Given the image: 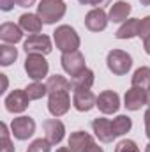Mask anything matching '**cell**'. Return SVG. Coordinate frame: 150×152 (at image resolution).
Returning a JSON list of instances; mask_svg holds the SVG:
<instances>
[{
	"mask_svg": "<svg viewBox=\"0 0 150 152\" xmlns=\"http://www.w3.org/2000/svg\"><path fill=\"white\" fill-rule=\"evenodd\" d=\"M50 149H51V143L44 138H39V140H34L30 145H28V151L27 152H50Z\"/></svg>",
	"mask_w": 150,
	"mask_h": 152,
	"instance_id": "28",
	"label": "cell"
},
{
	"mask_svg": "<svg viewBox=\"0 0 150 152\" xmlns=\"http://www.w3.org/2000/svg\"><path fill=\"white\" fill-rule=\"evenodd\" d=\"M46 85H48V94L50 92H57V90H71L73 88V83L66 76H60V75L50 76Z\"/></svg>",
	"mask_w": 150,
	"mask_h": 152,
	"instance_id": "24",
	"label": "cell"
},
{
	"mask_svg": "<svg viewBox=\"0 0 150 152\" xmlns=\"http://www.w3.org/2000/svg\"><path fill=\"white\" fill-rule=\"evenodd\" d=\"M23 50L27 55H48L51 53L53 46H51V39L44 34H32L28 39H25L23 42Z\"/></svg>",
	"mask_w": 150,
	"mask_h": 152,
	"instance_id": "6",
	"label": "cell"
},
{
	"mask_svg": "<svg viewBox=\"0 0 150 152\" xmlns=\"http://www.w3.org/2000/svg\"><path fill=\"white\" fill-rule=\"evenodd\" d=\"M60 62H62L64 71L71 76V78L76 76L78 73H81V71L87 67V66H85V57H83V53H81L79 50H78V51H69V53H62Z\"/></svg>",
	"mask_w": 150,
	"mask_h": 152,
	"instance_id": "9",
	"label": "cell"
},
{
	"mask_svg": "<svg viewBox=\"0 0 150 152\" xmlns=\"http://www.w3.org/2000/svg\"><path fill=\"white\" fill-rule=\"evenodd\" d=\"M25 92L30 97V101H37V99H42L48 94V85L42 83V81H34L25 88Z\"/></svg>",
	"mask_w": 150,
	"mask_h": 152,
	"instance_id": "25",
	"label": "cell"
},
{
	"mask_svg": "<svg viewBox=\"0 0 150 152\" xmlns=\"http://www.w3.org/2000/svg\"><path fill=\"white\" fill-rule=\"evenodd\" d=\"M14 4H16V0H0V9L4 12H9V11H12Z\"/></svg>",
	"mask_w": 150,
	"mask_h": 152,
	"instance_id": "32",
	"label": "cell"
},
{
	"mask_svg": "<svg viewBox=\"0 0 150 152\" xmlns=\"http://www.w3.org/2000/svg\"><path fill=\"white\" fill-rule=\"evenodd\" d=\"M25 71L30 80L34 81H41L48 76L50 71V66H48V60L44 58V55H27V60H25Z\"/></svg>",
	"mask_w": 150,
	"mask_h": 152,
	"instance_id": "5",
	"label": "cell"
},
{
	"mask_svg": "<svg viewBox=\"0 0 150 152\" xmlns=\"http://www.w3.org/2000/svg\"><path fill=\"white\" fill-rule=\"evenodd\" d=\"M42 127H44V136H46V140L51 145H58L64 140V136H66V126L58 118H48V120H44Z\"/></svg>",
	"mask_w": 150,
	"mask_h": 152,
	"instance_id": "11",
	"label": "cell"
},
{
	"mask_svg": "<svg viewBox=\"0 0 150 152\" xmlns=\"http://www.w3.org/2000/svg\"><path fill=\"white\" fill-rule=\"evenodd\" d=\"M0 131H2V151L0 152H14L12 147V142L9 138V129H7V124H0Z\"/></svg>",
	"mask_w": 150,
	"mask_h": 152,
	"instance_id": "27",
	"label": "cell"
},
{
	"mask_svg": "<svg viewBox=\"0 0 150 152\" xmlns=\"http://www.w3.org/2000/svg\"><path fill=\"white\" fill-rule=\"evenodd\" d=\"M97 104V97L90 88H74L73 106L78 112H90Z\"/></svg>",
	"mask_w": 150,
	"mask_h": 152,
	"instance_id": "12",
	"label": "cell"
},
{
	"mask_svg": "<svg viewBox=\"0 0 150 152\" xmlns=\"http://www.w3.org/2000/svg\"><path fill=\"white\" fill-rule=\"evenodd\" d=\"M37 0H16V5H20V7H30V5H34Z\"/></svg>",
	"mask_w": 150,
	"mask_h": 152,
	"instance_id": "34",
	"label": "cell"
},
{
	"mask_svg": "<svg viewBox=\"0 0 150 152\" xmlns=\"http://www.w3.org/2000/svg\"><path fill=\"white\" fill-rule=\"evenodd\" d=\"M11 133L16 140H21V142L28 140L36 133V120L32 117H25V115L16 117L11 122Z\"/></svg>",
	"mask_w": 150,
	"mask_h": 152,
	"instance_id": "7",
	"label": "cell"
},
{
	"mask_svg": "<svg viewBox=\"0 0 150 152\" xmlns=\"http://www.w3.org/2000/svg\"><path fill=\"white\" fill-rule=\"evenodd\" d=\"M150 36V16H145L143 20H140V28H138V37L145 39Z\"/></svg>",
	"mask_w": 150,
	"mask_h": 152,
	"instance_id": "30",
	"label": "cell"
},
{
	"mask_svg": "<svg viewBox=\"0 0 150 152\" xmlns=\"http://www.w3.org/2000/svg\"><path fill=\"white\" fill-rule=\"evenodd\" d=\"M145 133H147V136H149V140H150V106L145 112Z\"/></svg>",
	"mask_w": 150,
	"mask_h": 152,
	"instance_id": "33",
	"label": "cell"
},
{
	"mask_svg": "<svg viewBox=\"0 0 150 152\" xmlns=\"http://www.w3.org/2000/svg\"><path fill=\"white\" fill-rule=\"evenodd\" d=\"M66 4L64 0H41L37 5V16L44 25H53L66 16Z\"/></svg>",
	"mask_w": 150,
	"mask_h": 152,
	"instance_id": "1",
	"label": "cell"
},
{
	"mask_svg": "<svg viewBox=\"0 0 150 152\" xmlns=\"http://www.w3.org/2000/svg\"><path fill=\"white\" fill-rule=\"evenodd\" d=\"M115 152H140V149H138L136 142H133V140H122L115 147Z\"/></svg>",
	"mask_w": 150,
	"mask_h": 152,
	"instance_id": "29",
	"label": "cell"
},
{
	"mask_svg": "<svg viewBox=\"0 0 150 152\" xmlns=\"http://www.w3.org/2000/svg\"><path fill=\"white\" fill-rule=\"evenodd\" d=\"M111 127H113V134H115V138L124 136L125 133L131 131V127H133V120H131L127 115H118L117 118H113Z\"/></svg>",
	"mask_w": 150,
	"mask_h": 152,
	"instance_id": "23",
	"label": "cell"
},
{
	"mask_svg": "<svg viewBox=\"0 0 150 152\" xmlns=\"http://www.w3.org/2000/svg\"><path fill=\"white\" fill-rule=\"evenodd\" d=\"M141 2V5H150V0H140Z\"/></svg>",
	"mask_w": 150,
	"mask_h": 152,
	"instance_id": "39",
	"label": "cell"
},
{
	"mask_svg": "<svg viewBox=\"0 0 150 152\" xmlns=\"http://www.w3.org/2000/svg\"><path fill=\"white\" fill-rule=\"evenodd\" d=\"M69 108H71L69 90H57V92L48 94V110L55 118L66 115L69 112Z\"/></svg>",
	"mask_w": 150,
	"mask_h": 152,
	"instance_id": "4",
	"label": "cell"
},
{
	"mask_svg": "<svg viewBox=\"0 0 150 152\" xmlns=\"http://www.w3.org/2000/svg\"><path fill=\"white\" fill-rule=\"evenodd\" d=\"M23 39V28L14 23H2L0 25V41L5 44H16Z\"/></svg>",
	"mask_w": 150,
	"mask_h": 152,
	"instance_id": "16",
	"label": "cell"
},
{
	"mask_svg": "<svg viewBox=\"0 0 150 152\" xmlns=\"http://www.w3.org/2000/svg\"><path fill=\"white\" fill-rule=\"evenodd\" d=\"M95 81V76H94V71L85 67L81 73H78L76 76L71 78V83H73V90L74 88H90Z\"/></svg>",
	"mask_w": 150,
	"mask_h": 152,
	"instance_id": "21",
	"label": "cell"
},
{
	"mask_svg": "<svg viewBox=\"0 0 150 152\" xmlns=\"http://www.w3.org/2000/svg\"><path fill=\"white\" fill-rule=\"evenodd\" d=\"M108 21H110V18H108L106 11L103 7H94L85 16V27L90 32H103V30H106Z\"/></svg>",
	"mask_w": 150,
	"mask_h": 152,
	"instance_id": "10",
	"label": "cell"
},
{
	"mask_svg": "<svg viewBox=\"0 0 150 152\" xmlns=\"http://www.w3.org/2000/svg\"><path fill=\"white\" fill-rule=\"evenodd\" d=\"M143 48H145V51H147V55H150V36L145 41H143Z\"/></svg>",
	"mask_w": 150,
	"mask_h": 152,
	"instance_id": "36",
	"label": "cell"
},
{
	"mask_svg": "<svg viewBox=\"0 0 150 152\" xmlns=\"http://www.w3.org/2000/svg\"><path fill=\"white\" fill-rule=\"evenodd\" d=\"M94 143H95L94 138L88 133H85V131H74L69 136V147L74 152H85L87 149H90Z\"/></svg>",
	"mask_w": 150,
	"mask_h": 152,
	"instance_id": "17",
	"label": "cell"
},
{
	"mask_svg": "<svg viewBox=\"0 0 150 152\" xmlns=\"http://www.w3.org/2000/svg\"><path fill=\"white\" fill-rule=\"evenodd\" d=\"M138 28H140V20H138V18H129L127 21H124V23L120 25V28L117 30L115 37L117 39L138 37Z\"/></svg>",
	"mask_w": 150,
	"mask_h": 152,
	"instance_id": "20",
	"label": "cell"
},
{
	"mask_svg": "<svg viewBox=\"0 0 150 152\" xmlns=\"http://www.w3.org/2000/svg\"><path fill=\"white\" fill-rule=\"evenodd\" d=\"M106 66L111 71L113 75L117 76H124L127 75L133 67V58L127 51L124 50H111L106 57Z\"/></svg>",
	"mask_w": 150,
	"mask_h": 152,
	"instance_id": "3",
	"label": "cell"
},
{
	"mask_svg": "<svg viewBox=\"0 0 150 152\" xmlns=\"http://www.w3.org/2000/svg\"><path fill=\"white\" fill-rule=\"evenodd\" d=\"M81 5H94V7H103V5H108L111 0H78Z\"/></svg>",
	"mask_w": 150,
	"mask_h": 152,
	"instance_id": "31",
	"label": "cell"
},
{
	"mask_svg": "<svg viewBox=\"0 0 150 152\" xmlns=\"http://www.w3.org/2000/svg\"><path fill=\"white\" fill-rule=\"evenodd\" d=\"M16 58H18V50L12 44H2L0 46V64L4 67L11 66Z\"/></svg>",
	"mask_w": 150,
	"mask_h": 152,
	"instance_id": "26",
	"label": "cell"
},
{
	"mask_svg": "<svg viewBox=\"0 0 150 152\" xmlns=\"http://www.w3.org/2000/svg\"><path fill=\"white\" fill-rule=\"evenodd\" d=\"M57 152H74L71 147H60V149H57Z\"/></svg>",
	"mask_w": 150,
	"mask_h": 152,
	"instance_id": "37",
	"label": "cell"
},
{
	"mask_svg": "<svg viewBox=\"0 0 150 152\" xmlns=\"http://www.w3.org/2000/svg\"><path fill=\"white\" fill-rule=\"evenodd\" d=\"M92 129H94L95 136L99 138V142H103V143H111L113 140H115L111 120H108V118H104V117L94 118V120H92Z\"/></svg>",
	"mask_w": 150,
	"mask_h": 152,
	"instance_id": "15",
	"label": "cell"
},
{
	"mask_svg": "<svg viewBox=\"0 0 150 152\" xmlns=\"http://www.w3.org/2000/svg\"><path fill=\"white\" fill-rule=\"evenodd\" d=\"M95 106L101 110V113H104V115L117 113L118 108H120V97L113 90H103L97 96V104Z\"/></svg>",
	"mask_w": 150,
	"mask_h": 152,
	"instance_id": "13",
	"label": "cell"
},
{
	"mask_svg": "<svg viewBox=\"0 0 150 152\" xmlns=\"http://www.w3.org/2000/svg\"><path fill=\"white\" fill-rule=\"evenodd\" d=\"M147 104V90H141V88H136V87H131L125 96H124V106L131 112H138L141 110V106Z\"/></svg>",
	"mask_w": 150,
	"mask_h": 152,
	"instance_id": "14",
	"label": "cell"
},
{
	"mask_svg": "<svg viewBox=\"0 0 150 152\" xmlns=\"http://www.w3.org/2000/svg\"><path fill=\"white\" fill-rule=\"evenodd\" d=\"M28 104H30V97L27 96V92H25V88L21 90V88H16V90H12L7 97H5V110L9 112V113H23L27 108H28Z\"/></svg>",
	"mask_w": 150,
	"mask_h": 152,
	"instance_id": "8",
	"label": "cell"
},
{
	"mask_svg": "<svg viewBox=\"0 0 150 152\" xmlns=\"http://www.w3.org/2000/svg\"><path fill=\"white\" fill-rule=\"evenodd\" d=\"M20 27L28 32L30 36L32 34H39L41 28H42V20L39 18L37 14H32V12H25L20 16Z\"/></svg>",
	"mask_w": 150,
	"mask_h": 152,
	"instance_id": "19",
	"label": "cell"
},
{
	"mask_svg": "<svg viewBox=\"0 0 150 152\" xmlns=\"http://www.w3.org/2000/svg\"><path fill=\"white\" fill-rule=\"evenodd\" d=\"M131 11H133V7H131L129 2L118 0V2H115L111 5L108 18H110V21H113V23H124V21H127Z\"/></svg>",
	"mask_w": 150,
	"mask_h": 152,
	"instance_id": "18",
	"label": "cell"
},
{
	"mask_svg": "<svg viewBox=\"0 0 150 152\" xmlns=\"http://www.w3.org/2000/svg\"><path fill=\"white\" fill-rule=\"evenodd\" d=\"M147 104L150 106V88L147 90Z\"/></svg>",
	"mask_w": 150,
	"mask_h": 152,
	"instance_id": "38",
	"label": "cell"
},
{
	"mask_svg": "<svg viewBox=\"0 0 150 152\" xmlns=\"http://www.w3.org/2000/svg\"><path fill=\"white\" fill-rule=\"evenodd\" d=\"M53 41L57 44V48L62 53H69V51H78L81 41L79 36L71 25H60L57 27V30L53 32Z\"/></svg>",
	"mask_w": 150,
	"mask_h": 152,
	"instance_id": "2",
	"label": "cell"
},
{
	"mask_svg": "<svg viewBox=\"0 0 150 152\" xmlns=\"http://www.w3.org/2000/svg\"><path fill=\"white\" fill-rule=\"evenodd\" d=\"M85 152H104V151H103V149H101V147H99L97 143H94V145H92L90 149H87Z\"/></svg>",
	"mask_w": 150,
	"mask_h": 152,
	"instance_id": "35",
	"label": "cell"
},
{
	"mask_svg": "<svg viewBox=\"0 0 150 152\" xmlns=\"http://www.w3.org/2000/svg\"><path fill=\"white\" fill-rule=\"evenodd\" d=\"M133 87L141 88V90H149L150 88V67H140L134 71L133 80H131Z\"/></svg>",
	"mask_w": 150,
	"mask_h": 152,
	"instance_id": "22",
	"label": "cell"
},
{
	"mask_svg": "<svg viewBox=\"0 0 150 152\" xmlns=\"http://www.w3.org/2000/svg\"><path fill=\"white\" fill-rule=\"evenodd\" d=\"M145 152H150V143L147 145V147H145Z\"/></svg>",
	"mask_w": 150,
	"mask_h": 152,
	"instance_id": "40",
	"label": "cell"
}]
</instances>
